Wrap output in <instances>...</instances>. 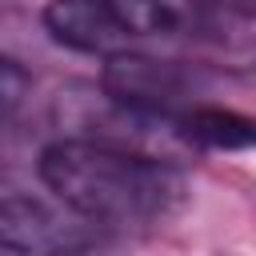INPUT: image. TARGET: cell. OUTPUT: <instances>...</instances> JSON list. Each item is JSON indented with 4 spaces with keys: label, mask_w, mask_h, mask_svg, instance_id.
Listing matches in <instances>:
<instances>
[{
    "label": "cell",
    "mask_w": 256,
    "mask_h": 256,
    "mask_svg": "<svg viewBox=\"0 0 256 256\" xmlns=\"http://www.w3.org/2000/svg\"><path fill=\"white\" fill-rule=\"evenodd\" d=\"M180 132L192 148H216V152H240V148H256V120L240 116L232 108H216V104H200L180 120Z\"/></svg>",
    "instance_id": "8992f818"
},
{
    "label": "cell",
    "mask_w": 256,
    "mask_h": 256,
    "mask_svg": "<svg viewBox=\"0 0 256 256\" xmlns=\"http://www.w3.org/2000/svg\"><path fill=\"white\" fill-rule=\"evenodd\" d=\"M176 60L200 72H256V12L228 0H204L192 28L176 44Z\"/></svg>",
    "instance_id": "277c9868"
},
{
    "label": "cell",
    "mask_w": 256,
    "mask_h": 256,
    "mask_svg": "<svg viewBox=\"0 0 256 256\" xmlns=\"http://www.w3.org/2000/svg\"><path fill=\"white\" fill-rule=\"evenodd\" d=\"M36 168L44 188L60 204L76 208L80 216L104 228L164 220L180 208L188 192L172 160L96 140H76V136L48 144Z\"/></svg>",
    "instance_id": "6da1fadb"
},
{
    "label": "cell",
    "mask_w": 256,
    "mask_h": 256,
    "mask_svg": "<svg viewBox=\"0 0 256 256\" xmlns=\"http://www.w3.org/2000/svg\"><path fill=\"white\" fill-rule=\"evenodd\" d=\"M0 80H4V88H0V96H4V116H12L16 104H20V96H24V88H28V76L20 72L16 60H4V64H0Z\"/></svg>",
    "instance_id": "52a82bcc"
},
{
    "label": "cell",
    "mask_w": 256,
    "mask_h": 256,
    "mask_svg": "<svg viewBox=\"0 0 256 256\" xmlns=\"http://www.w3.org/2000/svg\"><path fill=\"white\" fill-rule=\"evenodd\" d=\"M44 28L56 44L88 56H120L140 52L136 32L120 20L112 0H48L44 4Z\"/></svg>",
    "instance_id": "5b68a950"
},
{
    "label": "cell",
    "mask_w": 256,
    "mask_h": 256,
    "mask_svg": "<svg viewBox=\"0 0 256 256\" xmlns=\"http://www.w3.org/2000/svg\"><path fill=\"white\" fill-rule=\"evenodd\" d=\"M100 88L112 92L120 104L164 116V120H184L192 108L208 104V80L200 68L176 60V56H156V52H120L104 60Z\"/></svg>",
    "instance_id": "7a4b0ae2"
},
{
    "label": "cell",
    "mask_w": 256,
    "mask_h": 256,
    "mask_svg": "<svg viewBox=\"0 0 256 256\" xmlns=\"http://www.w3.org/2000/svg\"><path fill=\"white\" fill-rule=\"evenodd\" d=\"M100 232L104 224L80 216L68 204L56 212L24 192H8L0 204V240L20 256H84L100 244Z\"/></svg>",
    "instance_id": "3957f363"
}]
</instances>
